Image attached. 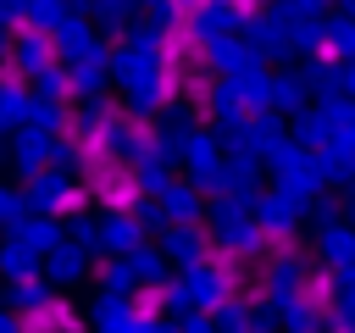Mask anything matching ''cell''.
Masks as SVG:
<instances>
[{
	"instance_id": "cell-1",
	"label": "cell",
	"mask_w": 355,
	"mask_h": 333,
	"mask_svg": "<svg viewBox=\"0 0 355 333\" xmlns=\"http://www.w3.org/2000/svg\"><path fill=\"white\" fill-rule=\"evenodd\" d=\"M11 322L17 327H83V316H78V305L72 300H61V294H50V300H33V305H22V311H11Z\"/></svg>"
},
{
	"instance_id": "cell-2",
	"label": "cell",
	"mask_w": 355,
	"mask_h": 333,
	"mask_svg": "<svg viewBox=\"0 0 355 333\" xmlns=\"http://www.w3.org/2000/svg\"><path fill=\"white\" fill-rule=\"evenodd\" d=\"M300 305H305L311 316H333V311H338V283H333L327 266H316V272L300 278Z\"/></svg>"
},
{
	"instance_id": "cell-3",
	"label": "cell",
	"mask_w": 355,
	"mask_h": 333,
	"mask_svg": "<svg viewBox=\"0 0 355 333\" xmlns=\"http://www.w3.org/2000/svg\"><path fill=\"white\" fill-rule=\"evenodd\" d=\"M166 305H172V283H144V289H133V311H128V322L150 327V322L166 316Z\"/></svg>"
},
{
	"instance_id": "cell-4",
	"label": "cell",
	"mask_w": 355,
	"mask_h": 333,
	"mask_svg": "<svg viewBox=\"0 0 355 333\" xmlns=\"http://www.w3.org/2000/svg\"><path fill=\"white\" fill-rule=\"evenodd\" d=\"M255 244H261L272 261H283V255L294 250V233H288V228H261V233H255Z\"/></svg>"
},
{
	"instance_id": "cell-5",
	"label": "cell",
	"mask_w": 355,
	"mask_h": 333,
	"mask_svg": "<svg viewBox=\"0 0 355 333\" xmlns=\"http://www.w3.org/2000/svg\"><path fill=\"white\" fill-rule=\"evenodd\" d=\"M83 205H89V189H67V194H61V200H55V216H61V222H67V216H78V211H83Z\"/></svg>"
},
{
	"instance_id": "cell-6",
	"label": "cell",
	"mask_w": 355,
	"mask_h": 333,
	"mask_svg": "<svg viewBox=\"0 0 355 333\" xmlns=\"http://www.w3.org/2000/svg\"><path fill=\"white\" fill-rule=\"evenodd\" d=\"M316 56H322L327 67H338V61H344V44H338V39H322V50H316Z\"/></svg>"
}]
</instances>
